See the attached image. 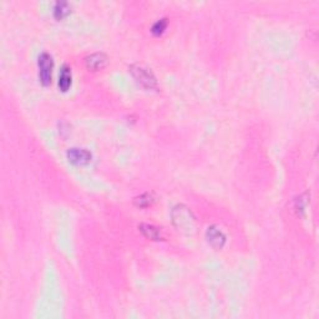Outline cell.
<instances>
[{
	"label": "cell",
	"instance_id": "4",
	"mask_svg": "<svg viewBox=\"0 0 319 319\" xmlns=\"http://www.w3.org/2000/svg\"><path fill=\"white\" fill-rule=\"evenodd\" d=\"M68 158L71 164L77 165V166H84V165H88L91 161V153L88 150H84V148H70L68 151Z\"/></svg>",
	"mask_w": 319,
	"mask_h": 319
},
{
	"label": "cell",
	"instance_id": "3",
	"mask_svg": "<svg viewBox=\"0 0 319 319\" xmlns=\"http://www.w3.org/2000/svg\"><path fill=\"white\" fill-rule=\"evenodd\" d=\"M52 66H54V61H52L51 55L47 52H43L39 57V77L43 85H49L51 83V71Z\"/></svg>",
	"mask_w": 319,
	"mask_h": 319
},
{
	"label": "cell",
	"instance_id": "10",
	"mask_svg": "<svg viewBox=\"0 0 319 319\" xmlns=\"http://www.w3.org/2000/svg\"><path fill=\"white\" fill-rule=\"evenodd\" d=\"M152 202H153L152 194H144L140 196V197L135 198V205L137 207H148Z\"/></svg>",
	"mask_w": 319,
	"mask_h": 319
},
{
	"label": "cell",
	"instance_id": "11",
	"mask_svg": "<svg viewBox=\"0 0 319 319\" xmlns=\"http://www.w3.org/2000/svg\"><path fill=\"white\" fill-rule=\"evenodd\" d=\"M167 26V19H160V20L156 21L155 24L152 25V28H151V32H152V34L155 35H160L164 33V30L166 29Z\"/></svg>",
	"mask_w": 319,
	"mask_h": 319
},
{
	"label": "cell",
	"instance_id": "2",
	"mask_svg": "<svg viewBox=\"0 0 319 319\" xmlns=\"http://www.w3.org/2000/svg\"><path fill=\"white\" fill-rule=\"evenodd\" d=\"M130 72L132 74V76L135 77V80L140 84L141 86L146 89H155L157 86V80H156L155 75L152 74L151 70L142 65H131L130 66Z\"/></svg>",
	"mask_w": 319,
	"mask_h": 319
},
{
	"label": "cell",
	"instance_id": "1",
	"mask_svg": "<svg viewBox=\"0 0 319 319\" xmlns=\"http://www.w3.org/2000/svg\"><path fill=\"white\" fill-rule=\"evenodd\" d=\"M172 220L178 231L190 233L192 229H195L196 221L192 212L183 205H177L172 209Z\"/></svg>",
	"mask_w": 319,
	"mask_h": 319
},
{
	"label": "cell",
	"instance_id": "5",
	"mask_svg": "<svg viewBox=\"0 0 319 319\" xmlns=\"http://www.w3.org/2000/svg\"><path fill=\"white\" fill-rule=\"evenodd\" d=\"M206 237L208 240L209 245L214 248H216V250H221L226 243V236L216 226H211V227L207 228Z\"/></svg>",
	"mask_w": 319,
	"mask_h": 319
},
{
	"label": "cell",
	"instance_id": "7",
	"mask_svg": "<svg viewBox=\"0 0 319 319\" xmlns=\"http://www.w3.org/2000/svg\"><path fill=\"white\" fill-rule=\"evenodd\" d=\"M71 69L68 65H64L60 70V75H59V88L61 91H68L71 86Z\"/></svg>",
	"mask_w": 319,
	"mask_h": 319
},
{
	"label": "cell",
	"instance_id": "8",
	"mask_svg": "<svg viewBox=\"0 0 319 319\" xmlns=\"http://www.w3.org/2000/svg\"><path fill=\"white\" fill-rule=\"evenodd\" d=\"M140 231L147 237V238L157 241L161 238V233H160V229L157 227H155L153 225H147V223H142V225L139 226Z\"/></svg>",
	"mask_w": 319,
	"mask_h": 319
},
{
	"label": "cell",
	"instance_id": "9",
	"mask_svg": "<svg viewBox=\"0 0 319 319\" xmlns=\"http://www.w3.org/2000/svg\"><path fill=\"white\" fill-rule=\"evenodd\" d=\"M70 12H71V7H70L69 3L66 2H58L54 7V16L60 20L64 19L65 16H68Z\"/></svg>",
	"mask_w": 319,
	"mask_h": 319
},
{
	"label": "cell",
	"instance_id": "6",
	"mask_svg": "<svg viewBox=\"0 0 319 319\" xmlns=\"http://www.w3.org/2000/svg\"><path fill=\"white\" fill-rule=\"evenodd\" d=\"M106 64H108V57L102 52H96V54H91L90 57L85 58L86 68L91 70V71L101 70L102 68H105Z\"/></svg>",
	"mask_w": 319,
	"mask_h": 319
}]
</instances>
